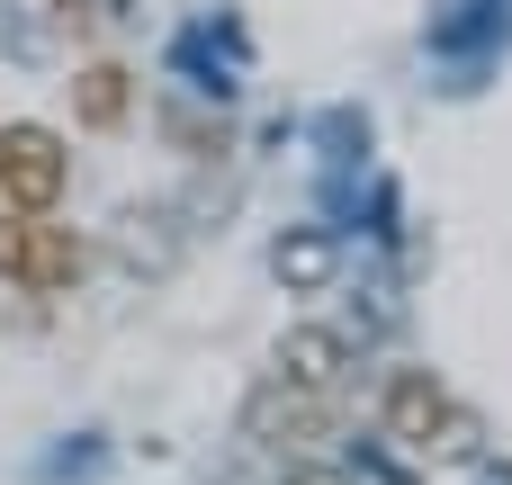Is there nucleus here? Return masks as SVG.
Listing matches in <instances>:
<instances>
[{"instance_id": "1", "label": "nucleus", "mask_w": 512, "mask_h": 485, "mask_svg": "<svg viewBox=\"0 0 512 485\" xmlns=\"http://www.w3.org/2000/svg\"><path fill=\"white\" fill-rule=\"evenodd\" d=\"M378 423H387V441L414 450V459H468V450H477L468 405H459L432 369H387V387H378Z\"/></svg>"}, {"instance_id": "2", "label": "nucleus", "mask_w": 512, "mask_h": 485, "mask_svg": "<svg viewBox=\"0 0 512 485\" xmlns=\"http://www.w3.org/2000/svg\"><path fill=\"white\" fill-rule=\"evenodd\" d=\"M72 180V144L36 117H9L0 126V216H45Z\"/></svg>"}, {"instance_id": "3", "label": "nucleus", "mask_w": 512, "mask_h": 485, "mask_svg": "<svg viewBox=\"0 0 512 485\" xmlns=\"http://www.w3.org/2000/svg\"><path fill=\"white\" fill-rule=\"evenodd\" d=\"M0 279L18 297H63L81 279V234L54 225V207L45 216H0Z\"/></svg>"}, {"instance_id": "4", "label": "nucleus", "mask_w": 512, "mask_h": 485, "mask_svg": "<svg viewBox=\"0 0 512 485\" xmlns=\"http://www.w3.org/2000/svg\"><path fill=\"white\" fill-rule=\"evenodd\" d=\"M270 378L333 396V387L351 378V333H333V324H288V333H279V351H270Z\"/></svg>"}, {"instance_id": "5", "label": "nucleus", "mask_w": 512, "mask_h": 485, "mask_svg": "<svg viewBox=\"0 0 512 485\" xmlns=\"http://www.w3.org/2000/svg\"><path fill=\"white\" fill-rule=\"evenodd\" d=\"M324 423V396L315 387H288V378H261V396L243 405V432L261 441V450H288V441H306Z\"/></svg>"}, {"instance_id": "6", "label": "nucleus", "mask_w": 512, "mask_h": 485, "mask_svg": "<svg viewBox=\"0 0 512 485\" xmlns=\"http://www.w3.org/2000/svg\"><path fill=\"white\" fill-rule=\"evenodd\" d=\"M117 81H126V72H108V63H90V72H81V117H90V126H117V108H126V90H117Z\"/></svg>"}, {"instance_id": "7", "label": "nucleus", "mask_w": 512, "mask_h": 485, "mask_svg": "<svg viewBox=\"0 0 512 485\" xmlns=\"http://www.w3.org/2000/svg\"><path fill=\"white\" fill-rule=\"evenodd\" d=\"M324 270H333V243H315V234H306V243H279V279H297V288H315Z\"/></svg>"}, {"instance_id": "8", "label": "nucleus", "mask_w": 512, "mask_h": 485, "mask_svg": "<svg viewBox=\"0 0 512 485\" xmlns=\"http://www.w3.org/2000/svg\"><path fill=\"white\" fill-rule=\"evenodd\" d=\"M279 485H360V477H342V468H315V459H306V468H288Z\"/></svg>"}]
</instances>
